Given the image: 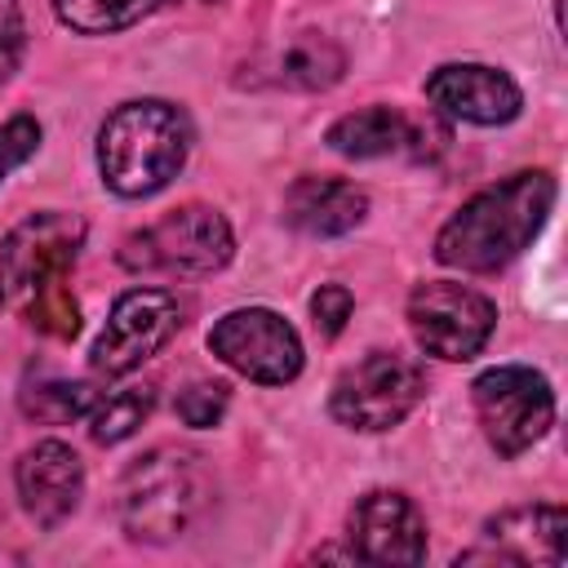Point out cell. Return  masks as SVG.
<instances>
[{"mask_svg":"<svg viewBox=\"0 0 568 568\" xmlns=\"http://www.w3.org/2000/svg\"><path fill=\"white\" fill-rule=\"evenodd\" d=\"M555 209V178L541 169L515 173L470 195L435 235V257L453 271H497L515 262Z\"/></svg>","mask_w":568,"mask_h":568,"instance_id":"obj_1","label":"cell"},{"mask_svg":"<svg viewBox=\"0 0 568 568\" xmlns=\"http://www.w3.org/2000/svg\"><path fill=\"white\" fill-rule=\"evenodd\" d=\"M186 155H191V120L182 115V106L160 98L124 102L98 129V173L124 200L164 191L182 173Z\"/></svg>","mask_w":568,"mask_h":568,"instance_id":"obj_2","label":"cell"},{"mask_svg":"<svg viewBox=\"0 0 568 568\" xmlns=\"http://www.w3.org/2000/svg\"><path fill=\"white\" fill-rule=\"evenodd\" d=\"M204 466L186 448H151L120 479V524L133 541L164 546L182 537L204 506Z\"/></svg>","mask_w":568,"mask_h":568,"instance_id":"obj_3","label":"cell"},{"mask_svg":"<svg viewBox=\"0 0 568 568\" xmlns=\"http://www.w3.org/2000/svg\"><path fill=\"white\" fill-rule=\"evenodd\" d=\"M231 226L209 204H182L160 222L129 231L115 248L120 266L133 275H209L231 262Z\"/></svg>","mask_w":568,"mask_h":568,"instance_id":"obj_4","label":"cell"},{"mask_svg":"<svg viewBox=\"0 0 568 568\" xmlns=\"http://www.w3.org/2000/svg\"><path fill=\"white\" fill-rule=\"evenodd\" d=\"M84 248V217L67 209H44L22 217L0 240V306L18 311L36 302L44 288L67 284V271L75 266Z\"/></svg>","mask_w":568,"mask_h":568,"instance_id":"obj_5","label":"cell"},{"mask_svg":"<svg viewBox=\"0 0 568 568\" xmlns=\"http://www.w3.org/2000/svg\"><path fill=\"white\" fill-rule=\"evenodd\" d=\"M426 395V373L417 359L399 351H368L359 364H351L328 395V408L351 430H390L399 426Z\"/></svg>","mask_w":568,"mask_h":568,"instance_id":"obj_6","label":"cell"},{"mask_svg":"<svg viewBox=\"0 0 568 568\" xmlns=\"http://www.w3.org/2000/svg\"><path fill=\"white\" fill-rule=\"evenodd\" d=\"M470 399H475L484 439L501 457L532 448L555 422V390L528 364H497V368L479 373L470 386Z\"/></svg>","mask_w":568,"mask_h":568,"instance_id":"obj_7","label":"cell"},{"mask_svg":"<svg viewBox=\"0 0 568 568\" xmlns=\"http://www.w3.org/2000/svg\"><path fill=\"white\" fill-rule=\"evenodd\" d=\"M408 328L417 346L435 359H475L493 328H497V306L466 284L453 280H430L408 293Z\"/></svg>","mask_w":568,"mask_h":568,"instance_id":"obj_8","label":"cell"},{"mask_svg":"<svg viewBox=\"0 0 568 568\" xmlns=\"http://www.w3.org/2000/svg\"><path fill=\"white\" fill-rule=\"evenodd\" d=\"M209 351L235 368L240 377L248 382H262V386H284L302 373V337L297 328L266 311V306H240V311H226L213 328H209Z\"/></svg>","mask_w":568,"mask_h":568,"instance_id":"obj_9","label":"cell"},{"mask_svg":"<svg viewBox=\"0 0 568 568\" xmlns=\"http://www.w3.org/2000/svg\"><path fill=\"white\" fill-rule=\"evenodd\" d=\"M182 324L178 297L169 288H129L115 297L98 342H93V373L102 377H124L133 373L142 359H151Z\"/></svg>","mask_w":568,"mask_h":568,"instance_id":"obj_10","label":"cell"},{"mask_svg":"<svg viewBox=\"0 0 568 568\" xmlns=\"http://www.w3.org/2000/svg\"><path fill=\"white\" fill-rule=\"evenodd\" d=\"M351 559L364 564H422L426 559V519L413 497L395 488H373L351 506L346 519Z\"/></svg>","mask_w":568,"mask_h":568,"instance_id":"obj_11","label":"cell"},{"mask_svg":"<svg viewBox=\"0 0 568 568\" xmlns=\"http://www.w3.org/2000/svg\"><path fill=\"white\" fill-rule=\"evenodd\" d=\"M568 515L559 506H510L493 515L479 532V546L457 555V564H564Z\"/></svg>","mask_w":568,"mask_h":568,"instance_id":"obj_12","label":"cell"},{"mask_svg":"<svg viewBox=\"0 0 568 568\" xmlns=\"http://www.w3.org/2000/svg\"><path fill=\"white\" fill-rule=\"evenodd\" d=\"M328 146L346 160H382V155H408L426 160L430 151L444 146V129L430 120H417L399 106H364L328 124Z\"/></svg>","mask_w":568,"mask_h":568,"instance_id":"obj_13","label":"cell"},{"mask_svg":"<svg viewBox=\"0 0 568 568\" xmlns=\"http://www.w3.org/2000/svg\"><path fill=\"white\" fill-rule=\"evenodd\" d=\"M18 497L22 510L36 528H58L62 519L75 515L80 493H84V462L71 444L62 439H40L18 457Z\"/></svg>","mask_w":568,"mask_h":568,"instance_id":"obj_14","label":"cell"},{"mask_svg":"<svg viewBox=\"0 0 568 568\" xmlns=\"http://www.w3.org/2000/svg\"><path fill=\"white\" fill-rule=\"evenodd\" d=\"M426 98L435 111L466 124H510L524 106L519 84L484 62H448L426 80Z\"/></svg>","mask_w":568,"mask_h":568,"instance_id":"obj_15","label":"cell"},{"mask_svg":"<svg viewBox=\"0 0 568 568\" xmlns=\"http://www.w3.org/2000/svg\"><path fill=\"white\" fill-rule=\"evenodd\" d=\"M368 195L346 178H297L284 191V222L302 235H346L364 222Z\"/></svg>","mask_w":568,"mask_h":568,"instance_id":"obj_16","label":"cell"},{"mask_svg":"<svg viewBox=\"0 0 568 568\" xmlns=\"http://www.w3.org/2000/svg\"><path fill=\"white\" fill-rule=\"evenodd\" d=\"M271 71H275V84L315 93V89H328V84L342 80V71H346V53H342L328 36L306 31V36L288 40V44L275 53Z\"/></svg>","mask_w":568,"mask_h":568,"instance_id":"obj_17","label":"cell"},{"mask_svg":"<svg viewBox=\"0 0 568 568\" xmlns=\"http://www.w3.org/2000/svg\"><path fill=\"white\" fill-rule=\"evenodd\" d=\"M164 4L169 0H53V13L62 27H71L80 36H111V31H124L142 18H151Z\"/></svg>","mask_w":568,"mask_h":568,"instance_id":"obj_18","label":"cell"},{"mask_svg":"<svg viewBox=\"0 0 568 568\" xmlns=\"http://www.w3.org/2000/svg\"><path fill=\"white\" fill-rule=\"evenodd\" d=\"M151 408H155L151 386L111 390V395H102V399L93 404V413H89V435H93L98 444H120V439H129V435L151 417Z\"/></svg>","mask_w":568,"mask_h":568,"instance_id":"obj_19","label":"cell"},{"mask_svg":"<svg viewBox=\"0 0 568 568\" xmlns=\"http://www.w3.org/2000/svg\"><path fill=\"white\" fill-rule=\"evenodd\" d=\"M98 404V390L89 382H40L22 390V413L44 422V426H67L89 417Z\"/></svg>","mask_w":568,"mask_h":568,"instance_id":"obj_20","label":"cell"},{"mask_svg":"<svg viewBox=\"0 0 568 568\" xmlns=\"http://www.w3.org/2000/svg\"><path fill=\"white\" fill-rule=\"evenodd\" d=\"M22 320H27L31 328L49 333V337H62V342L80 333V306H75V297H71L67 284H53V288H44L36 302H27V306H22Z\"/></svg>","mask_w":568,"mask_h":568,"instance_id":"obj_21","label":"cell"},{"mask_svg":"<svg viewBox=\"0 0 568 568\" xmlns=\"http://www.w3.org/2000/svg\"><path fill=\"white\" fill-rule=\"evenodd\" d=\"M226 404H231V390H226L222 382H195V386H186V390L178 395V417H182L186 426L204 430V426H217V422H222Z\"/></svg>","mask_w":568,"mask_h":568,"instance_id":"obj_22","label":"cell"},{"mask_svg":"<svg viewBox=\"0 0 568 568\" xmlns=\"http://www.w3.org/2000/svg\"><path fill=\"white\" fill-rule=\"evenodd\" d=\"M351 306H355V297H351L346 284H320V288L311 293V315H315V328H320L324 337H337V333L346 328Z\"/></svg>","mask_w":568,"mask_h":568,"instance_id":"obj_23","label":"cell"},{"mask_svg":"<svg viewBox=\"0 0 568 568\" xmlns=\"http://www.w3.org/2000/svg\"><path fill=\"white\" fill-rule=\"evenodd\" d=\"M40 146V124L31 115H13L4 129H0V182Z\"/></svg>","mask_w":568,"mask_h":568,"instance_id":"obj_24","label":"cell"},{"mask_svg":"<svg viewBox=\"0 0 568 568\" xmlns=\"http://www.w3.org/2000/svg\"><path fill=\"white\" fill-rule=\"evenodd\" d=\"M27 53V22H22V9L18 0H0V84L18 71Z\"/></svg>","mask_w":568,"mask_h":568,"instance_id":"obj_25","label":"cell"},{"mask_svg":"<svg viewBox=\"0 0 568 568\" xmlns=\"http://www.w3.org/2000/svg\"><path fill=\"white\" fill-rule=\"evenodd\" d=\"M204 4H217V0H204Z\"/></svg>","mask_w":568,"mask_h":568,"instance_id":"obj_26","label":"cell"}]
</instances>
